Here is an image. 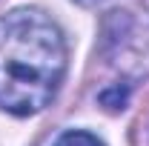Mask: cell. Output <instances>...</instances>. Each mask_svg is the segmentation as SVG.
<instances>
[{"instance_id": "obj_1", "label": "cell", "mask_w": 149, "mask_h": 146, "mask_svg": "<svg viewBox=\"0 0 149 146\" xmlns=\"http://www.w3.org/2000/svg\"><path fill=\"white\" fill-rule=\"evenodd\" d=\"M66 74V43L37 9L0 17V109L35 115L46 109Z\"/></svg>"}, {"instance_id": "obj_2", "label": "cell", "mask_w": 149, "mask_h": 146, "mask_svg": "<svg viewBox=\"0 0 149 146\" xmlns=\"http://www.w3.org/2000/svg\"><path fill=\"white\" fill-rule=\"evenodd\" d=\"M55 146H106L100 138H95V135H89V132H63L60 138L55 140Z\"/></svg>"}, {"instance_id": "obj_3", "label": "cell", "mask_w": 149, "mask_h": 146, "mask_svg": "<svg viewBox=\"0 0 149 146\" xmlns=\"http://www.w3.org/2000/svg\"><path fill=\"white\" fill-rule=\"evenodd\" d=\"M126 100H129V89H126V86H112V89H106L100 95V103H103L106 109H112V112L123 109Z\"/></svg>"}, {"instance_id": "obj_4", "label": "cell", "mask_w": 149, "mask_h": 146, "mask_svg": "<svg viewBox=\"0 0 149 146\" xmlns=\"http://www.w3.org/2000/svg\"><path fill=\"white\" fill-rule=\"evenodd\" d=\"M74 3H80V6H97L100 0H74Z\"/></svg>"}]
</instances>
